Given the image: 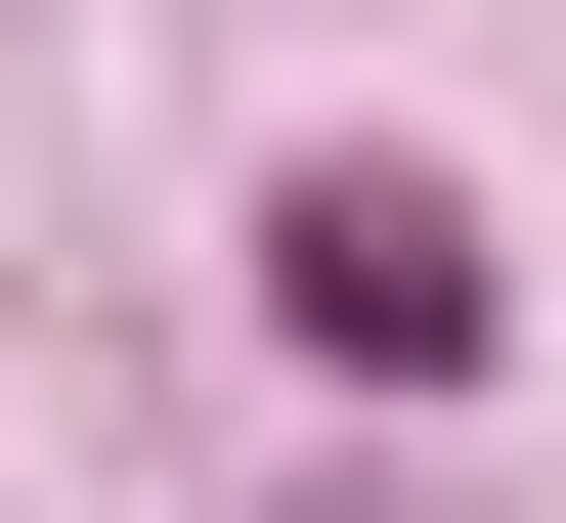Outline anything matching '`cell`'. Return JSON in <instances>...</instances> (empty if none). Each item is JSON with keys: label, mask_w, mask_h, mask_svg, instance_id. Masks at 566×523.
Instances as JSON below:
<instances>
[{"label": "cell", "mask_w": 566, "mask_h": 523, "mask_svg": "<svg viewBox=\"0 0 566 523\" xmlns=\"http://www.w3.org/2000/svg\"><path fill=\"white\" fill-rule=\"evenodd\" d=\"M262 305H305L349 393H480V219H436V175H305V219H262Z\"/></svg>", "instance_id": "6da1fadb"}]
</instances>
